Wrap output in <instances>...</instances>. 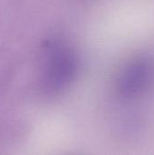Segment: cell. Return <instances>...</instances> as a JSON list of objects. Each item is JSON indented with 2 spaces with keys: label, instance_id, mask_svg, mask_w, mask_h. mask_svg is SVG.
<instances>
[{
  "label": "cell",
  "instance_id": "cell-2",
  "mask_svg": "<svg viewBox=\"0 0 154 155\" xmlns=\"http://www.w3.org/2000/svg\"><path fill=\"white\" fill-rule=\"evenodd\" d=\"M152 73V64L143 56L129 60L119 71L115 79L117 94L123 99L139 95L147 86Z\"/></svg>",
  "mask_w": 154,
  "mask_h": 155
},
{
  "label": "cell",
  "instance_id": "cell-1",
  "mask_svg": "<svg viewBox=\"0 0 154 155\" xmlns=\"http://www.w3.org/2000/svg\"><path fill=\"white\" fill-rule=\"evenodd\" d=\"M78 70V59L68 46L54 44L49 46L44 59V88L52 93L65 89L74 79Z\"/></svg>",
  "mask_w": 154,
  "mask_h": 155
}]
</instances>
